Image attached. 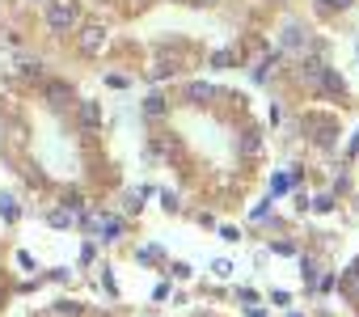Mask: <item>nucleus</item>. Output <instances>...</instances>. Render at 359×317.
I'll return each mask as SVG.
<instances>
[{"mask_svg": "<svg viewBox=\"0 0 359 317\" xmlns=\"http://www.w3.org/2000/svg\"><path fill=\"white\" fill-rule=\"evenodd\" d=\"M300 123V135H304V144L313 148V152H338V144H342V123H338V114H304V119H296Z\"/></svg>", "mask_w": 359, "mask_h": 317, "instance_id": "nucleus-1", "label": "nucleus"}, {"mask_svg": "<svg viewBox=\"0 0 359 317\" xmlns=\"http://www.w3.org/2000/svg\"><path fill=\"white\" fill-rule=\"evenodd\" d=\"M279 51H283L287 60H296V55H309V51L325 55V39H317L309 22H300V18H287V22L279 26Z\"/></svg>", "mask_w": 359, "mask_h": 317, "instance_id": "nucleus-2", "label": "nucleus"}, {"mask_svg": "<svg viewBox=\"0 0 359 317\" xmlns=\"http://www.w3.org/2000/svg\"><path fill=\"white\" fill-rule=\"evenodd\" d=\"M39 97H43V106H47L51 114H68V110L76 106V85L64 81V76H43V81H39Z\"/></svg>", "mask_w": 359, "mask_h": 317, "instance_id": "nucleus-3", "label": "nucleus"}, {"mask_svg": "<svg viewBox=\"0 0 359 317\" xmlns=\"http://www.w3.org/2000/svg\"><path fill=\"white\" fill-rule=\"evenodd\" d=\"M76 22H81V9L72 5V0H47V5H43V26H47V34L64 39V34L76 30Z\"/></svg>", "mask_w": 359, "mask_h": 317, "instance_id": "nucleus-4", "label": "nucleus"}, {"mask_svg": "<svg viewBox=\"0 0 359 317\" xmlns=\"http://www.w3.org/2000/svg\"><path fill=\"white\" fill-rule=\"evenodd\" d=\"M262 148H266V131L258 123H241V131L233 135V152L241 156V161H258Z\"/></svg>", "mask_w": 359, "mask_h": 317, "instance_id": "nucleus-5", "label": "nucleus"}, {"mask_svg": "<svg viewBox=\"0 0 359 317\" xmlns=\"http://www.w3.org/2000/svg\"><path fill=\"white\" fill-rule=\"evenodd\" d=\"M127 233H131V216H123V212H97V233H93L97 245H114Z\"/></svg>", "mask_w": 359, "mask_h": 317, "instance_id": "nucleus-6", "label": "nucleus"}, {"mask_svg": "<svg viewBox=\"0 0 359 317\" xmlns=\"http://www.w3.org/2000/svg\"><path fill=\"white\" fill-rule=\"evenodd\" d=\"M76 55L81 60H93L102 47H106V26L102 22H76Z\"/></svg>", "mask_w": 359, "mask_h": 317, "instance_id": "nucleus-7", "label": "nucleus"}, {"mask_svg": "<svg viewBox=\"0 0 359 317\" xmlns=\"http://www.w3.org/2000/svg\"><path fill=\"white\" fill-rule=\"evenodd\" d=\"M68 114L76 119V127H81L85 135H93V131L102 127V119H106V110H102V102H97V97H76V106H72Z\"/></svg>", "mask_w": 359, "mask_h": 317, "instance_id": "nucleus-8", "label": "nucleus"}, {"mask_svg": "<svg viewBox=\"0 0 359 317\" xmlns=\"http://www.w3.org/2000/svg\"><path fill=\"white\" fill-rule=\"evenodd\" d=\"M313 93H317V97H330V102H346V97H351V85H346V76H342L338 68H325Z\"/></svg>", "mask_w": 359, "mask_h": 317, "instance_id": "nucleus-9", "label": "nucleus"}, {"mask_svg": "<svg viewBox=\"0 0 359 317\" xmlns=\"http://www.w3.org/2000/svg\"><path fill=\"white\" fill-rule=\"evenodd\" d=\"M220 85H212V81H187V89H182V102H191V106H216L220 102Z\"/></svg>", "mask_w": 359, "mask_h": 317, "instance_id": "nucleus-10", "label": "nucleus"}, {"mask_svg": "<svg viewBox=\"0 0 359 317\" xmlns=\"http://www.w3.org/2000/svg\"><path fill=\"white\" fill-rule=\"evenodd\" d=\"M13 68H18V76L30 81V85H39V81L47 76V64H43V55H34V51H18Z\"/></svg>", "mask_w": 359, "mask_h": 317, "instance_id": "nucleus-11", "label": "nucleus"}, {"mask_svg": "<svg viewBox=\"0 0 359 317\" xmlns=\"http://www.w3.org/2000/svg\"><path fill=\"white\" fill-rule=\"evenodd\" d=\"M296 187H304L292 170H275L271 178H266V199H283V195H292Z\"/></svg>", "mask_w": 359, "mask_h": 317, "instance_id": "nucleus-12", "label": "nucleus"}, {"mask_svg": "<svg viewBox=\"0 0 359 317\" xmlns=\"http://www.w3.org/2000/svg\"><path fill=\"white\" fill-rule=\"evenodd\" d=\"M152 191H156V187H127V191L118 195V212H123V216H140Z\"/></svg>", "mask_w": 359, "mask_h": 317, "instance_id": "nucleus-13", "label": "nucleus"}, {"mask_svg": "<svg viewBox=\"0 0 359 317\" xmlns=\"http://www.w3.org/2000/svg\"><path fill=\"white\" fill-rule=\"evenodd\" d=\"M140 110H144V119H148V123H165V119H169V110H173V102H169L161 89H152V93L144 97V106H140Z\"/></svg>", "mask_w": 359, "mask_h": 317, "instance_id": "nucleus-14", "label": "nucleus"}, {"mask_svg": "<svg viewBox=\"0 0 359 317\" xmlns=\"http://www.w3.org/2000/svg\"><path fill=\"white\" fill-rule=\"evenodd\" d=\"M173 76H182V64L156 55V60H152V68H148V81H152V85H161V81H173Z\"/></svg>", "mask_w": 359, "mask_h": 317, "instance_id": "nucleus-15", "label": "nucleus"}, {"mask_svg": "<svg viewBox=\"0 0 359 317\" xmlns=\"http://www.w3.org/2000/svg\"><path fill=\"white\" fill-rule=\"evenodd\" d=\"M0 224H5V229H18L22 224V203L9 191H0Z\"/></svg>", "mask_w": 359, "mask_h": 317, "instance_id": "nucleus-16", "label": "nucleus"}, {"mask_svg": "<svg viewBox=\"0 0 359 317\" xmlns=\"http://www.w3.org/2000/svg\"><path fill=\"white\" fill-rule=\"evenodd\" d=\"M47 229H55V233H72V229H76V212H68V208L55 203V208L47 212Z\"/></svg>", "mask_w": 359, "mask_h": 317, "instance_id": "nucleus-17", "label": "nucleus"}, {"mask_svg": "<svg viewBox=\"0 0 359 317\" xmlns=\"http://www.w3.org/2000/svg\"><path fill=\"white\" fill-rule=\"evenodd\" d=\"M135 258H140V267H165V262H169V254H165V245H156V241H148V245H140V250H135Z\"/></svg>", "mask_w": 359, "mask_h": 317, "instance_id": "nucleus-18", "label": "nucleus"}, {"mask_svg": "<svg viewBox=\"0 0 359 317\" xmlns=\"http://www.w3.org/2000/svg\"><path fill=\"white\" fill-rule=\"evenodd\" d=\"M55 203H60V208H68V212H85V208H89L81 187H64V191L55 195Z\"/></svg>", "mask_w": 359, "mask_h": 317, "instance_id": "nucleus-19", "label": "nucleus"}, {"mask_svg": "<svg viewBox=\"0 0 359 317\" xmlns=\"http://www.w3.org/2000/svg\"><path fill=\"white\" fill-rule=\"evenodd\" d=\"M43 317H89V309H85L81 300H55Z\"/></svg>", "mask_w": 359, "mask_h": 317, "instance_id": "nucleus-20", "label": "nucleus"}, {"mask_svg": "<svg viewBox=\"0 0 359 317\" xmlns=\"http://www.w3.org/2000/svg\"><path fill=\"white\" fill-rule=\"evenodd\" d=\"M338 203H342V199H338L334 191H321V195H313V199H309V212H317V216H330Z\"/></svg>", "mask_w": 359, "mask_h": 317, "instance_id": "nucleus-21", "label": "nucleus"}, {"mask_svg": "<svg viewBox=\"0 0 359 317\" xmlns=\"http://www.w3.org/2000/svg\"><path fill=\"white\" fill-rule=\"evenodd\" d=\"M300 275H304V288L313 292V288H317V279H321V267H317V258H313V254H300Z\"/></svg>", "mask_w": 359, "mask_h": 317, "instance_id": "nucleus-22", "label": "nucleus"}, {"mask_svg": "<svg viewBox=\"0 0 359 317\" xmlns=\"http://www.w3.org/2000/svg\"><path fill=\"white\" fill-rule=\"evenodd\" d=\"M208 64L212 68H233V64H241V55H237V47H220V51L208 55Z\"/></svg>", "mask_w": 359, "mask_h": 317, "instance_id": "nucleus-23", "label": "nucleus"}, {"mask_svg": "<svg viewBox=\"0 0 359 317\" xmlns=\"http://www.w3.org/2000/svg\"><path fill=\"white\" fill-rule=\"evenodd\" d=\"M156 203H161L165 216H177V212H182V195H177V191H156Z\"/></svg>", "mask_w": 359, "mask_h": 317, "instance_id": "nucleus-24", "label": "nucleus"}, {"mask_svg": "<svg viewBox=\"0 0 359 317\" xmlns=\"http://www.w3.org/2000/svg\"><path fill=\"white\" fill-rule=\"evenodd\" d=\"M13 258H18V271H26V275H39V271H43V267H39V258H34L30 250H18Z\"/></svg>", "mask_w": 359, "mask_h": 317, "instance_id": "nucleus-25", "label": "nucleus"}, {"mask_svg": "<svg viewBox=\"0 0 359 317\" xmlns=\"http://www.w3.org/2000/svg\"><path fill=\"white\" fill-rule=\"evenodd\" d=\"M43 283H72V271L68 267H51V271H39Z\"/></svg>", "mask_w": 359, "mask_h": 317, "instance_id": "nucleus-26", "label": "nucleus"}, {"mask_svg": "<svg viewBox=\"0 0 359 317\" xmlns=\"http://www.w3.org/2000/svg\"><path fill=\"white\" fill-rule=\"evenodd\" d=\"M97 275H102V288H106V296H118V279H114V267H110V262H102V267H97Z\"/></svg>", "mask_w": 359, "mask_h": 317, "instance_id": "nucleus-27", "label": "nucleus"}, {"mask_svg": "<svg viewBox=\"0 0 359 317\" xmlns=\"http://www.w3.org/2000/svg\"><path fill=\"white\" fill-rule=\"evenodd\" d=\"M76 262H81L85 271L97 262V241H93V237H85V245H81V258H76Z\"/></svg>", "mask_w": 359, "mask_h": 317, "instance_id": "nucleus-28", "label": "nucleus"}, {"mask_svg": "<svg viewBox=\"0 0 359 317\" xmlns=\"http://www.w3.org/2000/svg\"><path fill=\"white\" fill-rule=\"evenodd\" d=\"M334 292H338V275H321L313 288V296H334Z\"/></svg>", "mask_w": 359, "mask_h": 317, "instance_id": "nucleus-29", "label": "nucleus"}, {"mask_svg": "<svg viewBox=\"0 0 359 317\" xmlns=\"http://www.w3.org/2000/svg\"><path fill=\"white\" fill-rule=\"evenodd\" d=\"M237 300H241V304H245V309H254V304H258V300H262V292H258V288H250V283H245V288H237Z\"/></svg>", "mask_w": 359, "mask_h": 317, "instance_id": "nucleus-30", "label": "nucleus"}, {"mask_svg": "<svg viewBox=\"0 0 359 317\" xmlns=\"http://www.w3.org/2000/svg\"><path fill=\"white\" fill-rule=\"evenodd\" d=\"M296 250H300V245L287 241V237H275V241H271V254H296Z\"/></svg>", "mask_w": 359, "mask_h": 317, "instance_id": "nucleus-31", "label": "nucleus"}, {"mask_svg": "<svg viewBox=\"0 0 359 317\" xmlns=\"http://www.w3.org/2000/svg\"><path fill=\"white\" fill-rule=\"evenodd\" d=\"M271 304H275V309H287V304H292V292H287V288H271Z\"/></svg>", "mask_w": 359, "mask_h": 317, "instance_id": "nucleus-32", "label": "nucleus"}, {"mask_svg": "<svg viewBox=\"0 0 359 317\" xmlns=\"http://www.w3.org/2000/svg\"><path fill=\"white\" fill-rule=\"evenodd\" d=\"M173 296V279H161L156 288H152V300H169Z\"/></svg>", "mask_w": 359, "mask_h": 317, "instance_id": "nucleus-33", "label": "nucleus"}, {"mask_svg": "<svg viewBox=\"0 0 359 317\" xmlns=\"http://www.w3.org/2000/svg\"><path fill=\"white\" fill-rule=\"evenodd\" d=\"M216 233H220L224 241H241V229H237V224H216Z\"/></svg>", "mask_w": 359, "mask_h": 317, "instance_id": "nucleus-34", "label": "nucleus"}, {"mask_svg": "<svg viewBox=\"0 0 359 317\" xmlns=\"http://www.w3.org/2000/svg\"><path fill=\"white\" fill-rule=\"evenodd\" d=\"M165 267H169V275H173V279H187V275H191V267H187V262H165Z\"/></svg>", "mask_w": 359, "mask_h": 317, "instance_id": "nucleus-35", "label": "nucleus"}, {"mask_svg": "<svg viewBox=\"0 0 359 317\" xmlns=\"http://www.w3.org/2000/svg\"><path fill=\"white\" fill-rule=\"evenodd\" d=\"M106 85H114V89H127V85H131V76H123V72H110V76H106Z\"/></svg>", "mask_w": 359, "mask_h": 317, "instance_id": "nucleus-36", "label": "nucleus"}, {"mask_svg": "<svg viewBox=\"0 0 359 317\" xmlns=\"http://www.w3.org/2000/svg\"><path fill=\"white\" fill-rule=\"evenodd\" d=\"M195 220H199L203 229H216V212H208V208H203V212H195Z\"/></svg>", "mask_w": 359, "mask_h": 317, "instance_id": "nucleus-37", "label": "nucleus"}, {"mask_svg": "<svg viewBox=\"0 0 359 317\" xmlns=\"http://www.w3.org/2000/svg\"><path fill=\"white\" fill-rule=\"evenodd\" d=\"M296 212H300V216L309 212V195H304V187H296Z\"/></svg>", "mask_w": 359, "mask_h": 317, "instance_id": "nucleus-38", "label": "nucleus"}, {"mask_svg": "<svg viewBox=\"0 0 359 317\" xmlns=\"http://www.w3.org/2000/svg\"><path fill=\"white\" fill-rule=\"evenodd\" d=\"M212 271H216V275H233V262H229V258H216V267H212Z\"/></svg>", "mask_w": 359, "mask_h": 317, "instance_id": "nucleus-39", "label": "nucleus"}, {"mask_svg": "<svg viewBox=\"0 0 359 317\" xmlns=\"http://www.w3.org/2000/svg\"><path fill=\"white\" fill-rule=\"evenodd\" d=\"M292 317H309V313H292Z\"/></svg>", "mask_w": 359, "mask_h": 317, "instance_id": "nucleus-40", "label": "nucleus"}, {"mask_svg": "<svg viewBox=\"0 0 359 317\" xmlns=\"http://www.w3.org/2000/svg\"><path fill=\"white\" fill-rule=\"evenodd\" d=\"M34 5H47V0H34Z\"/></svg>", "mask_w": 359, "mask_h": 317, "instance_id": "nucleus-41", "label": "nucleus"}, {"mask_svg": "<svg viewBox=\"0 0 359 317\" xmlns=\"http://www.w3.org/2000/svg\"><path fill=\"white\" fill-rule=\"evenodd\" d=\"M271 5H283V0H271Z\"/></svg>", "mask_w": 359, "mask_h": 317, "instance_id": "nucleus-42", "label": "nucleus"}]
</instances>
